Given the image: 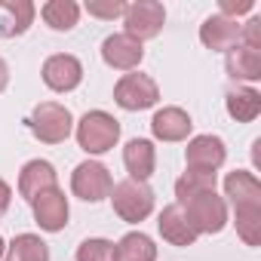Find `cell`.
<instances>
[{"instance_id": "obj_1", "label": "cell", "mask_w": 261, "mask_h": 261, "mask_svg": "<svg viewBox=\"0 0 261 261\" xmlns=\"http://www.w3.org/2000/svg\"><path fill=\"white\" fill-rule=\"evenodd\" d=\"M224 203L233 209L237 233L246 246H261V181L249 169H233L224 178Z\"/></svg>"}, {"instance_id": "obj_2", "label": "cell", "mask_w": 261, "mask_h": 261, "mask_svg": "<svg viewBox=\"0 0 261 261\" xmlns=\"http://www.w3.org/2000/svg\"><path fill=\"white\" fill-rule=\"evenodd\" d=\"M154 203H157V197H154V191H151L148 181L123 178V181H117V185L111 188V206H114L117 218L126 221V224L145 221V218L154 212Z\"/></svg>"}, {"instance_id": "obj_3", "label": "cell", "mask_w": 261, "mask_h": 261, "mask_svg": "<svg viewBox=\"0 0 261 261\" xmlns=\"http://www.w3.org/2000/svg\"><path fill=\"white\" fill-rule=\"evenodd\" d=\"M120 142V120L111 117L108 111H86L77 123V145L89 154H108Z\"/></svg>"}, {"instance_id": "obj_4", "label": "cell", "mask_w": 261, "mask_h": 261, "mask_svg": "<svg viewBox=\"0 0 261 261\" xmlns=\"http://www.w3.org/2000/svg\"><path fill=\"white\" fill-rule=\"evenodd\" d=\"M28 129H31V136L37 142H43V145H62L74 133V117L59 101H40L31 111V117H28Z\"/></svg>"}, {"instance_id": "obj_5", "label": "cell", "mask_w": 261, "mask_h": 261, "mask_svg": "<svg viewBox=\"0 0 261 261\" xmlns=\"http://www.w3.org/2000/svg\"><path fill=\"white\" fill-rule=\"evenodd\" d=\"M185 218L191 221V227L197 230V237L203 233H221L227 227V203L224 197H218L215 191H203L185 203H178Z\"/></svg>"}, {"instance_id": "obj_6", "label": "cell", "mask_w": 261, "mask_h": 261, "mask_svg": "<svg viewBox=\"0 0 261 261\" xmlns=\"http://www.w3.org/2000/svg\"><path fill=\"white\" fill-rule=\"evenodd\" d=\"M123 25H126L123 34H129L139 43L154 40L166 25V10H163V4H157V0H136V4H126Z\"/></svg>"}, {"instance_id": "obj_7", "label": "cell", "mask_w": 261, "mask_h": 261, "mask_svg": "<svg viewBox=\"0 0 261 261\" xmlns=\"http://www.w3.org/2000/svg\"><path fill=\"white\" fill-rule=\"evenodd\" d=\"M114 101L123 111H148L160 101V86L154 83V77L139 74V71H129L117 80L114 86Z\"/></svg>"}, {"instance_id": "obj_8", "label": "cell", "mask_w": 261, "mask_h": 261, "mask_svg": "<svg viewBox=\"0 0 261 261\" xmlns=\"http://www.w3.org/2000/svg\"><path fill=\"white\" fill-rule=\"evenodd\" d=\"M111 188H114V178H111L108 166L98 163V160H83L71 172V191L83 203H101V200H108Z\"/></svg>"}, {"instance_id": "obj_9", "label": "cell", "mask_w": 261, "mask_h": 261, "mask_svg": "<svg viewBox=\"0 0 261 261\" xmlns=\"http://www.w3.org/2000/svg\"><path fill=\"white\" fill-rule=\"evenodd\" d=\"M40 77L53 92H74L83 83V65L71 53H56V56H49L43 62Z\"/></svg>"}, {"instance_id": "obj_10", "label": "cell", "mask_w": 261, "mask_h": 261, "mask_svg": "<svg viewBox=\"0 0 261 261\" xmlns=\"http://www.w3.org/2000/svg\"><path fill=\"white\" fill-rule=\"evenodd\" d=\"M227 160V148L218 136H194L185 148V166L191 172H218Z\"/></svg>"}, {"instance_id": "obj_11", "label": "cell", "mask_w": 261, "mask_h": 261, "mask_svg": "<svg viewBox=\"0 0 261 261\" xmlns=\"http://www.w3.org/2000/svg\"><path fill=\"white\" fill-rule=\"evenodd\" d=\"M31 212H34V221L40 224V230H46V233L65 230L68 227V218H71V206H68V197H65L62 188L43 191L31 203Z\"/></svg>"}, {"instance_id": "obj_12", "label": "cell", "mask_w": 261, "mask_h": 261, "mask_svg": "<svg viewBox=\"0 0 261 261\" xmlns=\"http://www.w3.org/2000/svg\"><path fill=\"white\" fill-rule=\"evenodd\" d=\"M101 59H105L108 68L129 74V71H136V68L142 65L145 46H142L139 40H133L129 34H111V37L101 40Z\"/></svg>"}, {"instance_id": "obj_13", "label": "cell", "mask_w": 261, "mask_h": 261, "mask_svg": "<svg viewBox=\"0 0 261 261\" xmlns=\"http://www.w3.org/2000/svg\"><path fill=\"white\" fill-rule=\"evenodd\" d=\"M191 129H194V120L185 108H160L154 117H151V133L157 142H185L191 136Z\"/></svg>"}, {"instance_id": "obj_14", "label": "cell", "mask_w": 261, "mask_h": 261, "mask_svg": "<svg viewBox=\"0 0 261 261\" xmlns=\"http://www.w3.org/2000/svg\"><path fill=\"white\" fill-rule=\"evenodd\" d=\"M200 43L212 53H230L237 43H240V22L215 13L209 19H203L200 25Z\"/></svg>"}, {"instance_id": "obj_15", "label": "cell", "mask_w": 261, "mask_h": 261, "mask_svg": "<svg viewBox=\"0 0 261 261\" xmlns=\"http://www.w3.org/2000/svg\"><path fill=\"white\" fill-rule=\"evenodd\" d=\"M59 188V175H56V166L49 160H28L19 172V194L34 203L43 191H53Z\"/></svg>"}, {"instance_id": "obj_16", "label": "cell", "mask_w": 261, "mask_h": 261, "mask_svg": "<svg viewBox=\"0 0 261 261\" xmlns=\"http://www.w3.org/2000/svg\"><path fill=\"white\" fill-rule=\"evenodd\" d=\"M123 166L129 172V178L136 181H148L157 169V148L151 139H133L123 148Z\"/></svg>"}, {"instance_id": "obj_17", "label": "cell", "mask_w": 261, "mask_h": 261, "mask_svg": "<svg viewBox=\"0 0 261 261\" xmlns=\"http://www.w3.org/2000/svg\"><path fill=\"white\" fill-rule=\"evenodd\" d=\"M157 230L169 246H194L197 243V230L191 227V221L185 218L178 203L163 206V212L157 215Z\"/></svg>"}, {"instance_id": "obj_18", "label": "cell", "mask_w": 261, "mask_h": 261, "mask_svg": "<svg viewBox=\"0 0 261 261\" xmlns=\"http://www.w3.org/2000/svg\"><path fill=\"white\" fill-rule=\"evenodd\" d=\"M37 7L31 0H4L0 4V37H19L31 28Z\"/></svg>"}, {"instance_id": "obj_19", "label": "cell", "mask_w": 261, "mask_h": 261, "mask_svg": "<svg viewBox=\"0 0 261 261\" xmlns=\"http://www.w3.org/2000/svg\"><path fill=\"white\" fill-rule=\"evenodd\" d=\"M224 68H227L230 80H237L240 86L243 83H255V80H261V49H249V46L237 43L227 53Z\"/></svg>"}, {"instance_id": "obj_20", "label": "cell", "mask_w": 261, "mask_h": 261, "mask_svg": "<svg viewBox=\"0 0 261 261\" xmlns=\"http://www.w3.org/2000/svg\"><path fill=\"white\" fill-rule=\"evenodd\" d=\"M224 108H227V114H230L237 123H252V120H258V114H261V92L252 89V86H240V83H237V86L227 89Z\"/></svg>"}, {"instance_id": "obj_21", "label": "cell", "mask_w": 261, "mask_h": 261, "mask_svg": "<svg viewBox=\"0 0 261 261\" xmlns=\"http://www.w3.org/2000/svg\"><path fill=\"white\" fill-rule=\"evenodd\" d=\"M114 261H157V246L148 233L129 230L114 243Z\"/></svg>"}, {"instance_id": "obj_22", "label": "cell", "mask_w": 261, "mask_h": 261, "mask_svg": "<svg viewBox=\"0 0 261 261\" xmlns=\"http://www.w3.org/2000/svg\"><path fill=\"white\" fill-rule=\"evenodd\" d=\"M40 19L53 31H71L80 22V4H74V0H46L40 7Z\"/></svg>"}, {"instance_id": "obj_23", "label": "cell", "mask_w": 261, "mask_h": 261, "mask_svg": "<svg viewBox=\"0 0 261 261\" xmlns=\"http://www.w3.org/2000/svg\"><path fill=\"white\" fill-rule=\"evenodd\" d=\"M4 261H49V246L37 233H19L7 246Z\"/></svg>"}, {"instance_id": "obj_24", "label": "cell", "mask_w": 261, "mask_h": 261, "mask_svg": "<svg viewBox=\"0 0 261 261\" xmlns=\"http://www.w3.org/2000/svg\"><path fill=\"white\" fill-rule=\"evenodd\" d=\"M215 181H218V172H185L178 181H175V203H185L203 191H215Z\"/></svg>"}, {"instance_id": "obj_25", "label": "cell", "mask_w": 261, "mask_h": 261, "mask_svg": "<svg viewBox=\"0 0 261 261\" xmlns=\"http://www.w3.org/2000/svg\"><path fill=\"white\" fill-rule=\"evenodd\" d=\"M77 261H114V243L105 237H89L77 246Z\"/></svg>"}, {"instance_id": "obj_26", "label": "cell", "mask_w": 261, "mask_h": 261, "mask_svg": "<svg viewBox=\"0 0 261 261\" xmlns=\"http://www.w3.org/2000/svg\"><path fill=\"white\" fill-rule=\"evenodd\" d=\"M89 16H95V19H108V22H114V19H120L123 16V10H126V4L123 0H86V7H83Z\"/></svg>"}, {"instance_id": "obj_27", "label": "cell", "mask_w": 261, "mask_h": 261, "mask_svg": "<svg viewBox=\"0 0 261 261\" xmlns=\"http://www.w3.org/2000/svg\"><path fill=\"white\" fill-rule=\"evenodd\" d=\"M240 40L249 49H261V16H252L246 25H240Z\"/></svg>"}, {"instance_id": "obj_28", "label": "cell", "mask_w": 261, "mask_h": 261, "mask_svg": "<svg viewBox=\"0 0 261 261\" xmlns=\"http://www.w3.org/2000/svg\"><path fill=\"white\" fill-rule=\"evenodd\" d=\"M252 10H255V0H221V7H218V13L233 19V22L246 13H252Z\"/></svg>"}, {"instance_id": "obj_29", "label": "cell", "mask_w": 261, "mask_h": 261, "mask_svg": "<svg viewBox=\"0 0 261 261\" xmlns=\"http://www.w3.org/2000/svg\"><path fill=\"white\" fill-rule=\"evenodd\" d=\"M10 203H13V188L0 178V218L7 215V209H10Z\"/></svg>"}, {"instance_id": "obj_30", "label": "cell", "mask_w": 261, "mask_h": 261, "mask_svg": "<svg viewBox=\"0 0 261 261\" xmlns=\"http://www.w3.org/2000/svg\"><path fill=\"white\" fill-rule=\"evenodd\" d=\"M7 86H10V65L0 59V92H4Z\"/></svg>"}, {"instance_id": "obj_31", "label": "cell", "mask_w": 261, "mask_h": 261, "mask_svg": "<svg viewBox=\"0 0 261 261\" xmlns=\"http://www.w3.org/2000/svg\"><path fill=\"white\" fill-rule=\"evenodd\" d=\"M4 255H7V240L0 237V261H4Z\"/></svg>"}]
</instances>
